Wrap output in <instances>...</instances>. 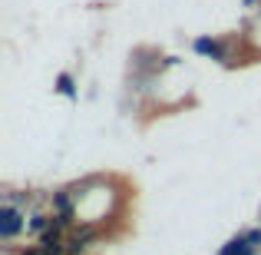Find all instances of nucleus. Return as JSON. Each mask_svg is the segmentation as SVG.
Segmentation results:
<instances>
[{
  "label": "nucleus",
  "mask_w": 261,
  "mask_h": 255,
  "mask_svg": "<svg viewBox=\"0 0 261 255\" xmlns=\"http://www.w3.org/2000/svg\"><path fill=\"white\" fill-rule=\"evenodd\" d=\"M53 89H57L60 96H66V100H76L80 96V86H76V77H73V73H60Z\"/></svg>",
  "instance_id": "423d86ee"
},
{
  "label": "nucleus",
  "mask_w": 261,
  "mask_h": 255,
  "mask_svg": "<svg viewBox=\"0 0 261 255\" xmlns=\"http://www.w3.org/2000/svg\"><path fill=\"white\" fill-rule=\"evenodd\" d=\"M178 66H182V57L169 53V57H162V66H159V70H162V73H169V70H178Z\"/></svg>",
  "instance_id": "6e6552de"
},
{
  "label": "nucleus",
  "mask_w": 261,
  "mask_h": 255,
  "mask_svg": "<svg viewBox=\"0 0 261 255\" xmlns=\"http://www.w3.org/2000/svg\"><path fill=\"white\" fill-rule=\"evenodd\" d=\"M27 216L23 209L0 205V249H17V239L27 236Z\"/></svg>",
  "instance_id": "7ed1b4c3"
},
{
  "label": "nucleus",
  "mask_w": 261,
  "mask_h": 255,
  "mask_svg": "<svg viewBox=\"0 0 261 255\" xmlns=\"http://www.w3.org/2000/svg\"><path fill=\"white\" fill-rule=\"evenodd\" d=\"M102 236H106L102 225H96V222H76L70 229V236H66V255H89L96 245L102 242Z\"/></svg>",
  "instance_id": "f03ea898"
},
{
  "label": "nucleus",
  "mask_w": 261,
  "mask_h": 255,
  "mask_svg": "<svg viewBox=\"0 0 261 255\" xmlns=\"http://www.w3.org/2000/svg\"><path fill=\"white\" fill-rule=\"evenodd\" d=\"M235 40H222V37H212V33H202V37H195L192 40V53L195 57H205V60H215V63H222V66H228V63H235Z\"/></svg>",
  "instance_id": "f257e3e1"
},
{
  "label": "nucleus",
  "mask_w": 261,
  "mask_h": 255,
  "mask_svg": "<svg viewBox=\"0 0 261 255\" xmlns=\"http://www.w3.org/2000/svg\"><path fill=\"white\" fill-rule=\"evenodd\" d=\"M215 255H261V252L248 245L245 232H235V236H231V239H228V242H225V245H222V249H218Z\"/></svg>",
  "instance_id": "39448f33"
},
{
  "label": "nucleus",
  "mask_w": 261,
  "mask_h": 255,
  "mask_svg": "<svg viewBox=\"0 0 261 255\" xmlns=\"http://www.w3.org/2000/svg\"><path fill=\"white\" fill-rule=\"evenodd\" d=\"M245 10H261V0H242Z\"/></svg>",
  "instance_id": "1a4fd4ad"
},
{
  "label": "nucleus",
  "mask_w": 261,
  "mask_h": 255,
  "mask_svg": "<svg viewBox=\"0 0 261 255\" xmlns=\"http://www.w3.org/2000/svg\"><path fill=\"white\" fill-rule=\"evenodd\" d=\"M50 225H53V212L40 205V209H33L30 216H27V236H30V239H40L46 229H50Z\"/></svg>",
  "instance_id": "20e7f679"
},
{
  "label": "nucleus",
  "mask_w": 261,
  "mask_h": 255,
  "mask_svg": "<svg viewBox=\"0 0 261 255\" xmlns=\"http://www.w3.org/2000/svg\"><path fill=\"white\" fill-rule=\"evenodd\" d=\"M245 239H248L251 249H258V252H261V225H255V229H245Z\"/></svg>",
  "instance_id": "0eeeda50"
}]
</instances>
